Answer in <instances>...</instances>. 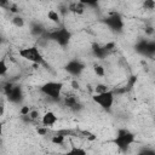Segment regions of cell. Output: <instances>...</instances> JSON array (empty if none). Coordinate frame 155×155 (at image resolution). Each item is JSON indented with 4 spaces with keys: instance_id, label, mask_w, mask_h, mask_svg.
Wrapping results in <instances>:
<instances>
[{
    "instance_id": "cell-6",
    "label": "cell",
    "mask_w": 155,
    "mask_h": 155,
    "mask_svg": "<svg viewBox=\"0 0 155 155\" xmlns=\"http://www.w3.org/2000/svg\"><path fill=\"white\" fill-rule=\"evenodd\" d=\"M105 24L111 29V30H117L120 31L124 27V22H122V18L120 17V15L117 13H113L110 16H108L105 18Z\"/></svg>"
},
{
    "instance_id": "cell-28",
    "label": "cell",
    "mask_w": 155,
    "mask_h": 155,
    "mask_svg": "<svg viewBox=\"0 0 155 155\" xmlns=\"http://www.w3.org/2000/svg\"><path fill=\"white\" fill-rule=\"evenodd\" d=\"M0 41H1V38H0Z\"/></svg>"
},
{
    "instance_id": "cell-22",
    "label": "cell",
    "mask_w": 155,
    "mask_h": 155,
    "mask_svg": "<svg viewBox=\"0 0 155 155\" xmlns=\"http://www.w3.org/2000/svg\"><path fill=\"white\" fill-rule=\"evenodd\" d=\"M5 113V103L2 99H0V116H2Z\"/></svg>"
},
{
    "instance_id": "cell-16",
    "label": "cell",
    "mask_w": 155,
    "mask_h": 155,
    "mask_svg": "<svg viewBox=\"0 0 155 155\" xmlns=\"http://www.w3.org/2000/svg\"><path fill=\"white\" fill-rule=\"evenodd\" d=\"M12 22H13V24H15L16 27H23V25H24L23 18H22V17H18V16H16V17L12 19Z\"/></svg>"
},
{
    "instance_id": "cell-12",
    "label": "cell",
    "mask_w": 155,
    "mask_h": 155,
    "mask_svg": "<svg viewBox=\"0 0 155 155\" xmlns=\"http://www.w3.org/2000/svg\"><path fill=\"white\" fill-rule=\"evenodd\" d=\"M47 17H48V19H51L53 23H56V24H58V23H59V16H58V13H57L56 11H53V10L48 11Z\"/></svg>"
},
{
    "instance_id": "cell-17",
    "label": "cell",
    "mask_w": 155,
    "mask_h": 155,
    "mask_svg": "<svg viewBox=\"0 0 155 155\" xmlns=\"http://www.w3.org/2000/svg\"><path fill=\"white\" fill-rule=\"evenodd\" d=\"M154 6H155L154 0H145V1H144V7H145L147 10H153Z\"/></svg>"
},
{
    "instance_id": "cell-7",
    "label": "cell",
    "mask_w": 155,
    "mask_h": 155,
    "mask_svg": "<svg viewBox=\"0 0 155 155\" xmlns=\"http://www.w3.org/2000/svg\"><path fill=\"white\" fill-rule=\"evenodd\" d=\"M65 69H67V71H68L69 74H71V75H79V74L84 70V64H82L80 61L74 59V61H70V62L65 65Z\"/></svg>"
},
{
    "instance_id": "cell-25",
    "label": "cell",
    "mask_w": 155,
    "mask_h": 155,
    "mask_svg": "<svg viewBox=\"0 0 155 155\" xmlns=\"http://www.w3.org/2000/svg\"><path fill=\"white\" fill-rule=\"evenodd\" d=\"M73 87H74V88H79V84H78L76 81H73Z\"/></svg>"
},
{
    "instance_id": "cell-4",
    "label": "cell",
    "mask_w": 155,
    "mask_h": 155,
    "mask_svg": "<svg viewBox=\"0 0 155 155\" xmlns=\"http://www.w3.org/2000/svg\"><path fill=\"white\" fill-rule=\"evenodd\" d=\"M93 102L99 105L101 108L103 109H110L114 104V92L113 91H104V92H99V93H96L93 97H92Z\"/></svg>"
},
{
    "instance_id": "cell-21",
    "label": "cell",
    "mask_w": 155,
    "mask_h": 155,
    "mask_svg": "<svg viewBox=\"0 0 155 155\" xmlns=\"http://www.w3.org/2000/svg\"><path fill=\"white\" fill-rule=\"evenodd\" d=\"M29 111H30L29 107H23V108L21 109V114H22L23 116H27V115L29 114Z\"/></svg>"
},
{
    "instance_id": "cell-14",
    "label": "cell",
    "mask_w": 155,
    "mask_h": 155,
    "mask_svg": "<svg viewBox=\"0 0 155 155\" xmlns=\"http://www.w3.org/2000/svg\"><path fill=\"white\" fill-rule=\"evenodd\" d=\"M63 142H64V136L63 134H57V136L52 137V143H54V144L61 145Z\"/></svg>"
},
{
    "instance_id": "cell-19",
    "label": "cell",
    "mask_w": 155,
    "mask_h": 155,
    "mask_svg": "<svg viewBox=\"0 0 155 155\" xmlns=\"http://www.w3.org/2000/svg\"><path fill=\"white\" fill-rule=\"evenodd\" d=\"M69 153H71V154H86V150H84V149H81V148H75V147H73V148L69 150Z\"/></svg>"
},
{
    "instance_id": "cell-3",
    "label": "cell",
    "mask_w": 155,
    "mask_h": 155,
    "mask_svg": "<svg viewBox=\"0 0 155 155\" xmlns=\"http://www.w3.org/2000/svg\"><path fill=\"white\" fill-rule=\"evenodd\" d=\"M133 142H134V134L131 131L125 130V128L119 130V132L114 139L115 145L121 150H126Z\"/></svg>"
},
{
    "instance_id": "cell-2",
    "label": "cell",
    "mask_w": 155,
    "mask_h": 155,
    "mask_svg": "<svg viewBox=\"0 0 155 155\" xmlns=\"http://www.w3.org/2000/svg\"><path fill=\"white\" fill-rule=\"evenodd\" d=\"M19 56L31 63L35 64H42L44 63V57L42 53L40 52V50L36 46H29V47H24L22 50H19Z\"/></svg>"
},
{
    "instance_id": "cell-26",
    "label": "cell",
    "mask_w": 155,
    "mask_h": 155,
    "mask_svg": "<svg viewBox=\"0 0 155 155\" xmlns=\"http://www.w3.org/2000/svg\"><path fill=\"white\" fill-rule=\"evenodd\" d=\"M0 5L1 6H5V5H7V1L6 0H0Z\"/></svg>"
},
{
    "instance_id": "cell-13",
    "label": "cell",
    "mask_w": 155,
    "mask_h": 155,
    "mask_svg": "<svg viewBox=\"0 0 155 155\" xmlns=\"http://www.w3.org/2000/svg\"><path fill=\"white\" fill-rule=\"evenodd\" d=\"M8 70V67H7V63H6V59L5 58H1L0 59V76L5 75Z\"/></svg>"
},
{
    "instance_id": "cell-18",
    "label": "cell",
    "mask_w": 155,
    "mask_h": 155,
    "mask_svg": "<svg viewBox=\"0 0 155 155\" xmlns=\"http://www.w3.org/2000/svg\"><path fill=\"white\" fill-rule=\"evenodd\" d=\"M94 73L98 75V76H103L104 75V69L102 65H94Z\"/></svg>"
},
{
    "instance_id": "cell-27",
    "label": "cell",
    "mask_w": 155,
    "mask_h": 155,
    "mask_svg": "<svg viewBox=\"0 0 155 155\" xmlns=\"http://www.w3.org/2000/svg\"><path fill=\"white\" fill-rule=\"evenodd\" d=\"M2 136V124H0V137Z\"/></svg>"
},
{
    "instance_id": "cell-1",
    "label": "cell",
    "mask_w": 155,
    "mask_h": 155,
    "mask_svg": "<svg viewBox=\"0 0 155 155\" xmlns=\"http://www.w3.org/2000/svg\"><path fill=\"white\" fill-rule=\"evenodd\" d=\"M62 90H63V84L58 81H48L41 85L40 87L41 93H44L46 97L51 99H58L61 97Z\"/></svg>"
},
{
    "instance_id": "cell-11",
    "label": "cell",
    "mask_w": 155,
    "mask_h": 155,
    "mask_svg": "<svg viewBox=\"0 0 155 155\" xmlns=\"http://www.w3.org/2000/svg\"><path fill=\"white\" fill-rule=\"evenodd\" d=\"M92 47H93V48H92V50H93V53H94L97 57H99V58H102V57L105 54V52H107V50L104 48V46L101 47L99 45H93Z\"/></svg>"
},
{
    "instance_id": "cell-15",
    "label": "cell",
    "mask_w": 155,
    "mask_h": 155,
    "mask_svg": "<svg viewBox=\"0 0 155 155\" xmlns=\"http://www.w3.org/2000/svg\"><path fill=\"white\" fill-rule=\"evenodd\" d=\"M78 1L81 2V4L85 5V6H94V5L98 4L99 0H78Z\"/></svg>"
},
{
    "instance_id": "cell-20",
    "label": "cell",
    "mask_w": 155,
    "mask_h": 155,
    "mask_svg": "<svg viewBox=\"0 0 155 155\" xmlns=\"http://www.w3.org/2000/svg\"><path fill=\"white\" fill-rule=\"evenodd\" d=\"M107 90H108V88H107L105 85H98V86H96V93L104 92V91H107Z\"/></svg>"
},
{
    "instance_id": "cell-8",
    "label": "cell",
    "mask_w": 155,
    "mask_h": 155,
    "mask_svg": "<svg viewBox=\"0 0 155 155\" xmlns=\"http://www.w3.org/2000/svg\"><path fill=\"white\" fill-rule=\"evenodd\" d=\"M6 96H7L8 101H11V102H13V103H18V102L22 99V97H23L22 88H21L19 86L13 85V86L11 87V90L6 93Z\"/></svg>"
},
{
    "instance_id": "cell-5",
    "label": "cell",
    "mask_w": 155,
    "mask_h": 155,
    "mask_svg": "<svg viewBox=\"0 0 155 155\" xmlns=\"http://www.w3.org/2000/svg\"><path fill=\"white\" fill-rule=\"evenodd\" d=\"M50 38L52 40H54L57 44H59L61 46H65L69 44L70 41V38H71V34L68 29L65 28H59V29H56L53 30L51 34H50Z\"/></svg>"
},
{
    "instance_id": "cell-9",
    "label": "cell",
    "mask_w": 155,
    "mask_h": 155,
    "mask_svg": "<svg viewBox=\"0 0 155 155\" xmlns=\"http://www.w3.org/2000/svg\"><path fill=\"white\" fill-rule=\"evenodd\" d=\"M58 121V116L53 113V111H47L42 115L41 117V124L45 126V127H48V126H53L56 122Z\"/></svg>"
},
{
    "instance_id": "cell-23",
    "label": "cell",
    "mask_w": 155,
    "mask_h": 155,
    "mask_svg": "<svg viewBox=\"0 0 155 155\" xmlns=\"http://www.w3.org/2000/svg\"><path fill=\"white\" fill-rule=\"evenodd\" d=\"M28 116H30L31 119H36V117H38V113H36V111H29Z\"/></svg>"
},
{
    "instance_id": "cell-24",
    "label": "cell",
    "mask_w": 155,
    "mask_h": 155,
    "mask_svg": "<svg viewBox=\"0 0 155 155\" xmlns=\"http://www.w3.org/2000/svg\"><path fill=\"white\" fill-rule=\"evenodd\" d=\"M46 132H47L46 128H38V133H39V134H45Z\"/></svg>"
},
{
    "instance_id": "cell-10",
    "label": "cell",
    "mask_w": 155,
    "mask_h": 155,
    "mask_svg": "<svg viewBox=\"0 0 155 155\" xmlns=\"http://www.w3.org/2000/svg\"><path fill=\"white\" fill-rule=\"evenodd\" d=\"M69 10H70L71 12H74V13L81 15V13L85 12V5H82V4L79 2V1H76V2H74V4H71V5L69 6Z\"/></svg>"
}]
</instances>
